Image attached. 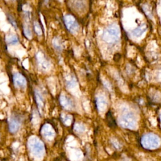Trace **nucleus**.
<instances>
[{
  "label": "nucleus",
  "instance_id": "f257e3e1",
  "mask_svg": "<svg viewBox=\"0 0 161 161\" xmlns=\"http://www.w3.org/2000/svg\"><path fill=\"white\" fill-rule=\"evenodd\" d=\"M142 145L147 149H155L160 145V140L158 136L153 134H147L142 136Z\"/></svg>",
  "mask_w": 161,
  "mask_h": 161
},
{
  "label": "nucleus",
  "instance_id": "f03ea898",
  "mask_svg": "<svg viewBox=\"0 0 161 161\" xmlns=\"http://www.w3.org/2000/svg\"><path fill=\"white\" fill-rule=\"evenodd\" d=\"M103 39L108 43H115L120 38V31L116 25H110L108 27L103 33Z\"/></svg>",
  "mask_w": 161,
  "mask_h": 161
},
{
  "label": "nucleus",
  "instance_id": "7ed1b4c3",
  "mask_svg": "<svg viewBox=\"0 0 161 161\" xmlns=\"http://www.w3.org/2000/svg\"><path fill=\"white\" fill-rule=\"evenodd\" d=\"M30 151L36 157H41L44 153V146L42 143L37 139H33L29 143Z\"/></svg>",
  "mask_w": 161,
  "mask_h": 161
},
{
  "label": "nucleus",
  "instance_id": "20e7f679",
  "mask_svg": "<svg viewBox=\"0 0 161 161\" xmlns=\"http://www.w3.org/2000/svg\"><path fill=\"white\" fill-rule=\"evenodd\" d=\"M64 22L66 28L71 33H74L78 31L79 25L76 19L71 15H67L64 16Z\"/></svg>",
  "mask_w": 161,
  "mask_h": 161
},
{
  "label": "nucleus",
  "instance_id": "39448f33",
  "mask_svg": "<svg viewBox=\"0 0 161 161\" xmlns=\"http://www.w3.org/2000/svg\"><path fill=\"white\" fill-rule=\"evenodd\" d=\"M120 123L123 127L134 128L136 125V119L132 113H127L121 117Z\"/></svg>",
  "mask_w": 161,
  "mask_h": 161
},
{
  "label": "nucleus",
  "instance_id": "423d86ee",
  "mask_svg": "<svg viewBox=\"0 0 161 161\" xmlns=\"http://www.w3.org/2000/svg\"><path fill=\"white\" fill-rule=\"evenodd\" d=\"M21 125V119L18 115H13L8 121V130L12 134H15Z\"/></svg>",
  "mask_w": 161,
  "mask_h": 161
},
{
  "label": "nucleus",
  "instance_id": "0eeeda50",
  "mask_svg": "<svg viewBox=\"0 0 161 161\" xmlns=\"http://www.w3.org/2000/svg\"><path fill=\"white\" fill-rule=\"evenodd\" d=\"M12 81L14 86L20 88H24L27 85V80L21 73L16 72L12 76Z\"/></svg>",
  "mask_w": 161,
  "mask_h": 161
},
{
  "label": "nucleus",
  "instance_id": "6e6552de",
  "mask_svg": "<svg viewBox=\"0 0 161 161\" xmlns=\"http://www.w3.org/2000/svg\"><path fill=\"white\" fill-rule=\"evenodd\" d=\"M106 121L108 125V127H110L111 128H115L117 127L116 121H115L113 115H112L111 111L107 112V113L106 115Z\"/></svg>",
  "mask_w": 161,
  "mask_h": 161
},
{
  "label": "nucleus",
  "instance_id": "1a4fd4ad",
  "mask_svg": "<svg viewBox=\"0 0 161 161\" xmlns=\"http://www.w3.org/2000/svg\"><path fill=\"white\" fill-rule=\"evenodd\" d=\"M147 28V26L146 24L143 23L137 28H136L134 30H133L132 33L135 37H140L146 31Z\"/></svg>",
  "mask_w": 161,
  "mask_h": 161
},
{
  "label": "nucleus",
  "instance_id": "9d476101",
  "mask_svg": "<svg viewBox=\"0 0 161 161\" xmlns=\"http://www.w3.org/2000/svg\"><path fill=\"white\" fill-rule=\"evenodd\" d=\"M35 101L37 104V106L39 109H40V108H42L44 106V101H43L42 97L41 96L40 94L37 91L35 92Z\"/></svg>",
  "mask_w": 161,
  "mask_h": 161
},
{
  "label": "nucleus",
  "instance_id": "9b49d317",
  "mask_svg": "<svg viewBox=\"0 0 161 161\" xmlns=\"http://www.w3.org/2000/svg\"><path fill=\"white\" fill-rule=\"evenodd\" d=\"M6 16H7V20H8L9 23L11 24V25L14 28H15V29H17V28H18V25H17L15 19L14 18V17L12 15H10V14H9V13L6 14Z\"/></svg>",
  "mask_w": 161,
  "mask_h": 161
},
{
  "label": "nucleus",
  "instance_id": "f8f14e48",
  "mask_svg": "<svg viewBox=\"0 0 161 161\" xmlns=\"http://www.w3.org/2000/svg\"><path fill=\"white\" fill-rule=\"evenodd\" d=\"M6 42L9 45H15L19 42V39L16 36L13 35L8 38Z\"/></svg>",
  "mask_w": 161,
  "mask_h": 161
},
{
  "label": "nucleus",
  "instance_id": "ddd939ff",
  "mask_svg": "<svg viewBox=\"0 0 161 161\" xmlns=\"http://www.w3.org/2000/svg\"><path fill=\"white\" fill-rule=\"evenodd\" d=\"M33 27H34V30L36 32V33L38 35H40L42 33V28L40 25V23L37 22H35Z\"/></svg>",
  "mask_w": 161,
  "mask_h": 161
},
{
  "label": "nucleus",
  "instance_id": "4468645a",
  "mask_svg": "<svg viewBox=\"0 0 161 161\" xmlns=\"http://www.w3.org/2000/svg\"><path fill=\"white\" fill-rule=\"evenodd\" d=\"M22 10V4L21 3H20L18 5V11L21 12Z\"/></svg>",
  "mask_w": 161,
  "mask_h": 161
}]
</instances>
